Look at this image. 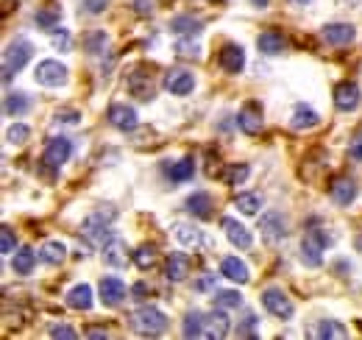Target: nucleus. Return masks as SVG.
Wrapping results in <instances>:
<instances>
[{
	"label": "nucleus",
	"mask_w": 362,
	"mask_h": 340,
	"mask_svg": "<svg viewBox=\"0 0 362 340\" xmlns=\"http://www.w3.org/2000/svg\"><path fill=\"white\" fill-rule=\"evenodd\" d=\"M176 53H179V56H184V59H195V56H198V45L179 42V45H176Z\"/></svg>",
	"instance_id": "obj_46"
},
{
	"label": "nucleus",
	"mask_w": 362,
	"mask_h": 340,
	"mask_svg": "<svg viewBox=\"0 0 362 340\" xmlns=\"http://www.w3.org/2000/svg\"><path fill=\"white\" fill-rule=\"evenodd\" d=\"M234 207L243 215H257L262 210V196H259V193H240V196L234 198Z\"/></svg>",
	"instance_id": "obj_32"
},
{
	"label": "nucleus",
	"mask_w": 362,
	"mask_h": 340,
	"mask_svg": "<svg viewBox=\"0 0 362 340\" xmlns=\"http://www.w3.org/2000/svg\"><path fill=\"white\" fill-rule=\"evenodd\" d=\"M257 45H259V50H262V53H268V56H276V53H281V50L287 47V40L281 37V31H276V28H268V31H262V34H259Z\"/></svg>",
	"instance_id": "obj_23"
},
{
	"label": "nucleus",
	"mask_w": 362,
	"mask_h": 340,
	"mask_svg": "<svg viewBox=\"0 0 362 340\" xmlns=\"http://www.w3.org/2000/svg\"><path fill=\"white\" fill-rule=\"evenodd\" d=\"M228 329H231V321L226 318V312H221V310L209 312L206 321H204V338L223 340L228 335Z\"/></svg>",
	"instance_id": "obj_18"
},
{
	"label": "nucleus",
	"mask_w": 362,
	"mask_h": 340,
	"mask_svg": "<svg viewBox=\"0 0 362 340\" xmlns=\"http://www.w3.org/2000/svg\"><path fill=\"white\" fill-rule=\"evenodd\" d=\"M53 45H56L62 53H67V50H70V34H67L64 28H53Z\"/></svg>",
	"instance_id": "obj_44"
},
{
	"label": "nucleus",
	"mask_w": 362,
	"mask_h": 340,
	"mask_svg": "<svg viewBox=\"0 0 362 340\" xmlns=\"http://www.w3.org/2000/svg\"><path fill=\"white\" fill-rule=\"evenodd\" d=\"M28 106H31V101H28L25 92H11V95H6V101H3V109H6V115H11V118L25 115Z\"/></svg>",
	"instance_id": "obj_30"
},
{
	"label": "nucleus",
	"mask_w": 362,
	"mask_h": 340,
	"mask_svg": "<svg viewBox=\"0 0 362 340\" xmlns=\"http://www.w3.org/2000/svg\"><path fill=\"white\" fill-rule=\"evenodd\" d=\"M70 157H73V142H70L67 137H53V140L45 145V157H42V162H45L47 168L59 170Z\"/></svg>",
	"instance_id": "obj_7"
},
{
	"label": "nucleus",
	"mask_w": 362,
	"mask_h": 340,
	"mask_svg": "<svg viewBox=\"0 0 362 340\" xmlns=\"http://www.w3.org/2000/svg\"><path fill=\"white\" fill-rule=\"evenodd\" d=\"M153 262H156V249H153V246H139L134 251V265L139 271L153 268Z\"/></svg>",
	"instance_id": "obj_36"
},
{
	"label": "nucleus",
	"mask_w": 362,
	"mask_h": 340,
	"mask_svg": "<svg viewBox=\"0 0 362 340\" xmlns=\"http://www.w3.org/2000/svg\"><path fill=\"white\" fill-rule=\"evenodd\" d=\"M317 123H320V118H317L315 109H310V106H304V103H298V106L293 109V128L310 131V128H315Z\"/></svg>",
	"instance_id": "obj_24"
},
{
	"label": "nucleus",
	"mask_w": 362,
	"mask_h": 340,
	"mask_svg": "<svg viewBox=\"0 0 362 340\" xmlns=\"http://www.w3.org/2000/svg\"><path fill=\"white\" fill-rule=\"evenodd\" d=\"M165 276L168 282H184L189 276V256L187 254H170L165 265Z\"/></svg>",
	"instance_id": "obj_21"
},
{
	"label": "nucleus",
	"mask_w": 362,
	"mask_h": 340,
	"mask_svg": "<svg viewBox=\"0 0 362 340\" xmlns=\"http://www.w3.org/2000/svg\"><path fill=\"white\" fill-rule=\"evenodd\" d=\"M215 304L223 307V310H234V307L243 304V296H240L237 290H218V293H215Z\"/></svg>",
	"instance_id": "obj_38"
},
{
	"label": "nucleus",
	"mask_w": 362,
	"mask_h": 340,
	"mask_svg": "<svg viewBox=\"0 0 362 340\" xmlns=\"http://www.w3.org/2000/svg\"><path fill=\"white\" fill-rule=\"evenodd\" d=\"M221 273L231 279V282H237V285H245L248 279H251V273H248V265L243 262V259H237V256H226L223 259V265H221Z\"/></svg>",
	"instance_id": "obj_22"
},
{
	"label": "nucleus",
	"mask_w": 362,
	"mask_h": 340,
	"mask_svg": "<svg viewBox=\"0 0 362 340\" xmlns=\"http://www.w3.org/2000/svg\"><path fill=\"white\" fill-rule=\"evenodd\" d=\"M106 42H109V37H106L103 31H92L90 37H87V50H90V53H100V50L106 47Z\"/></svg>",
	"instance_id": "obj_41"
},
{
	"label": "nucleus",
	"mask_w": 362,
	"mask_h": 340,
	"mask_svg": "<svg viewBox=\"0 0 362 340\" xmlns=\"http://www.w3.org/2000/svg\"><path fill=\"white\" fill-rule=\"evenodd\" d=\"M192 173H195V162H192V157H184V159L173 162V165L168 168V176H170L173 181H187V178H192Z\"/></svg>",
	"instance_id": "obj_34"
},
{
	"label": "nucleus",
	"mask_w": 362,
	"mask_h": 340,
	"mask_svg": "<svg viewBox=\"0 0 362 340\" xmlns=\"http://www.w3.org/2000/svg\"><path fill=\"white\" fill-rule=\"evenodd\" d=\"M176 240H179L181 246H187V249H198L204 243V234L192 223H176Z\"/></svg>",
	"instance_id": "obj_25"
},
{
	"label": "nucleus",
	"mask_w": 362,
	"mask_h": 340,
	"mask_svg": "<svg viewBox=\"0 0 362 340\" xmlns=\"http://www.w3.org/2000/svg\"><path fill=\"white\" fill-rule=\"evenodd\" d=\"M103 262L112 265V268H126V262H129V249H126V243H123L120 237H109V240L103 243Z\"/></svg>",
	"instance_id": "obj_15"
},
{
	"label": "nucleus",
	"mask_w": 362,
	"mask_h": 340,
	"mask_svg": "<svg viewBox=\"0 0 362 340\" xmlns=\"http://www.w3.org/2000/svg\"><path fill=\"white\" fill-rule=\"evenodd\" d=\"M259 232H262V240L273 246V243L287 237V223L279 212H265L259 217Z\"/></svg>",
	"instance_id": "obj_8"
},
{
	"label": "nucleus",
	"mask_w": 362,
	"mask_h": 340,
	"mask_svg": "<svg viewBox=\"0 0 362 340\" xmlns=\"http://www.w3.org/2000/svg\"><path fill=\"white\" fill-rule=\"evenodd\" d=\"M34 262H37V254H34V249H28V246H23L17 254L11 256V268H14L17 276H28V273L34 271Z\"/></svg>",
	"instance_id": "obj_26"
},
{
	"label": "nucleus",
	"mask_w": 362,
	"mask_h": 340,
	"mask_svg": "<svg viewBox=\"0 0 362 340\" xmlns=\"http://www.w3.org/2000/svg\"><path fill=\"white\" fill-rule=\"evenodd\" d=\"M98 293H100L106 307H117V304L126 298V285H123V279H117V276H106V279H100Z\"/></svg>",
	"instance_id": "obj_13"
},
{
	"label": "nucleus",
	"mask_w": 362,
	"mask_h": 340,
	"mask_svg": "<svg viewBox=\"0 0 362 340\" xmlns=\"http://www.w3.org/2000/svg\"><path fill=\"white\" fill-rule=\"evenodd\" d=\"M354 37H357V31L349 23H329V26H323V40L329 45H349L354 42Z\"/></svg>",
	"instance_id": "obj_20"
},
{
	"label": "nucleus",
	"mask_w": 362,
	"mask_h": 340,
	"mask_svg": "<svg viewBox=\"0 0 362 340\" xmlns=\"http://www.w3.org/2000/svg\"><path fill=\"white\" fill-rule=\"evenodd\" d=\"M50 338H64V340H76L78 338V332L73 329V327H67V324H56L53 329H50Z\"/></svg>",
	"instance_id": "obj_43"
},
{
	"label": "nucleus",
	"mask_w": 362,
	"mask_h": 340,
	"mask_svg": "<svg viewBox=\"0 0 362 340\" xmlns=\"http://www.w3.org/2000/svg\"><path fill=\"white\" fill-rule=\"evenodd\" d=\"M251 176V168L248 165H228L226 173H223V178H226V184L231 187H237V184H243L245 178Z\"/></svg>",
	"instance_id": "obj_37"
},
{
	"label": "nucleus",
	"mask_w": 362,
	"mask_h": 340,
	"mask_svg": "<svg viewBox=\"0 0 362 340\" xmlns=\"http://www.w3.org/2000/svg\"><path fill=\"white\" fill-rule=\"evenodd\" d=\"M31 53H34V45L28 40H14V42L6 47V56H3V81L8 84L14 73H20L28 62H31Z\"/></svg>",
	"instance_id": "obj_2"
},
{
	"label": "nucleus",
	"mask_w": 362,
	"mask_h": 340,
	"mask_svg": "<svg viewBox=\"0 0 362 340\" xmlns=\"http://www.w3.org/2000/svg\"><path fill=\"white\" fill-rule=\"evenodd\" d=\"M334 106L340 112H354L360 106V86L354 81H340L334 86Z\"/></svg>",
	"instance_id": "obj_10"
},
{
	"label": "nucleus",
	"mask_w": 362,
	"mask_h": 340,
	"mask_svg": "<svg viewBox=\"0 0 362 340\" xmlns=\"http://www.w3.org/2000/svg\"><path fill=\"white\" fill-rule=\"evenodd\" d=\"M64 254H67V249L59 240H47V243H42V249H40V259L47 262V265H62Z\"/></svg>",
	"instance_id": "obj_31"
},
{
	"label": "nucleus",
	"mask_w": 362,
	"mask_h": 340,
	"mask_svg": "<svg viewBox=\"0 0 362 340\" xmlns=\"http://www.w3.org/2000/svg\"><path fill=\"white\" fill-rule=\"evenodd\" d=\"M134 8L139 17H148L153 11V0H134Z\"/></svg>",
	"instance_id": "obj_48"
},
{
	"label": "nucleus",
	"mask_w": 362,
	"mask_h": 340,
	"mask_svg": "<svg viewBox=\"0 0 362 340\" xmlns=\"http://www.w3.org/2000/svg\"><path fill=\"white\" fill-rule=\"evenodd\" d=\"M349 154H351V159L362 162V134H357V137L351 140V145H349Z\"/></svg>",
	"instance_id": "obj_47"
},
{
	"label": "nucleus",
	"mask_w": 362,
	"mask_h": 340,
	"mask_svg": "<svg viewBox=\"0 0 362 340\" xmlns=\"http://www.w3.org/2000/svg\"><path fill=\"white\" fill-rule=\"evenodd\" d=\"M218 59H221V67L231 73V76H237V73H243V67H245V53H243V47L234 42H228L221 47V53H218Z\"/></svg>",
	"instance_id": "obj_12"
},
{
	"label": "nucleus",
	"mask_w": 362,
	"mask_h": 340,
	"mask_svg": "<svg viewBox=\"0 0 362 340\" xmlns=\"http://www.w3.org/2000/svg\"><path fill=\"white\" fill-rule=\"evenodd\" d=\"M251 3H254V6H257V8H265V6H268V3H271V0H251Z\"/></svg>",
	"instance_id": "obj_51"
},
{
	"label": "nucleus",
	"mask_w": 362,
	"mask_h": 340,
	"mask_svg": "<svg viewBox=\"0 0 362 340\" xmlns=\"http://www.w3.org/2000/svg\"><path fill=\"white\" fill-rule=\"evenodd\" d=\"M87 335H90V338L103 340V338H106V329H98V327H90V329H87Z\"/></svg>",
	"instance_id": "obj_50"
},
{
	"label": "nucleus",
	"mask_w": 362,
	"mask_h": 340,
	"mask_svg": "<svg viewBox=\"0 0 362 340\" xmlns=\"http://www.w3.org/2000/svg\"><path fill=\"white\" fill-rule=\"evenodd\" d=\"M329 196H332L334 204L349 207V204L357 198V184H354V178H349V176H337V178H332V184H329Z\"/></svg>",
	"instance_id": "obj_9"
},
{
	"label": "nucleus",
	"mask_w": 362,
	"mask_h": 340,
	"mask_svg": "<svg viewBox=\"0 0 362 340\" xmlns=\"http://www.w3.org/2000/svg\"><path fill=\"white\" fill-rule=\"evenodd\" d=\"M109 123L120 131H134L136 128V112L126 103H112L109 106Z\"/></svg>",
	"instance_id": "obj_16"
},
{
	"label": "nucleus",
	"mask_w": 362,
	"mask_h": 340,
	"mask_svg": "<svg viewBox=\"0 0 362 340\" xmlns=\"http://www.w3.org/2000/svg\"><path fill=\"white\" fill-rule=\"evenodd\" d=\"M329 243H332V240H329L320 229H313V232L304 237V243H301V262H304L307 268H317V265L323 262V251H326Z\"/></svg>",
	"instance_id": "obj_3"
},
{
	"label": "nucleus",
	"mask_w": 362,
	"mask_h": 340,
	"mask_svg": "<svg viewBox=\"0 0 362 340\" xmlns=\"http://www.w3.org/2000/svg\"><path fill=\"white\" fill-rule=\"evenodd\" d=\"M56 120H59V123H67V126H73V123H78V120H81V115H78L76 109H62V112L56 115Z\"/></svg>",
	"instance_id": "obj_45"
},
{
	"label": "nucleus",
	"mask_w": 362,
	"mask_h": 340,
	"mask_svg": "<svg viewBox=\"0 0 362 340\" xmlns=\"http://www.w3.org/2000/svg\"><path fill=\"white\" fill-rule=\"evenodd\" d=\"M129 92L139 101H151L153 98V81L151 76H145V67H136L129 76Z\"/></svg>",
	"instance_id": "obj_19"
},
{
	"label": "nucleus",
	"mask_w": 362,
	"mask_h": 340,
	"mask_svg": "<svg viewBox=\"0 0 362 340\" xmlns=\"http://www.w3.org/2000/svg\"><path fill=\"white\" fill-rule=\"evenodd\" d=\"M221 226H223V232H226V237L231 246H237V249H251L254 237H251V232H248L243 223H237L234 217H223Z\"/></svg>",
	"instance_id": "obj_14"
},
{
	"label": "nucleus",
	"mask_w": 362,
	"mask_h": 340,
	"mask_svg": "<svg viewBox=\"0 0 362 340\" xmlns=\"http://www.w3.org/2000/svg\"><path fill=\"white\" fill-rule=\"evenodd\" d=\"M209 3H223V0H209Z\"/></svg>",
	"instance_id": "obj_52"
},
{
	"label": "nucleus",
	"mask_w": 362,
	"mask_h": 340,
	"mask_svg": "<svg viewBox=\"0 0 362 340\" xmlns=\"http://www.w3.org/2000/svg\"><path fill=\"white\" fill-rule=\"evenodd\" d=\"M56 23H59V8H56V6H45L42 11H37V26H42V28H56Z\"/></svg>",
	"instance_id": "obj_39"
},
{
	"label": "nucleus",
	"mask_w": 362,
	"mask_h": 340,
	"mask_svg": "<svg viewBox=\"0 0 362 340\" xmlns=\"http://www.w3.org/2000/svg\"><path fill=\"white\" fill-rule=\"evenodd\" d=\"M170 31H176L181 37H198V34L204 31V23L195 20V17H189V14H181V17H176V20L170 23Z\"/></svg>",
	"instance_id": "obj_27"
},
{
	"label": "nucleus",
	"mask_w": 362,
	"mask_h": 340,
	"mask_svg": "<svg viewBox=\"0 0 362 340\" xmlns=\"http://www.w3.org/2000/svg\"><path fill=\"white\" fill-rule=\"evenodd\" d=\"M14 246H17L14 232H11L8 226H3V232H0V251H3V254H14Z\"/></svg>",
	"instance_id": "obj_42"
},
{
	"label": "nucleus",
	"mask_w": 362,
	"mask_h": 340,
	"mask_svg": "<svg viewBox=\"0 0 362 340\" xmlns=\"http://www.w3.org/2000/svg\"><path fill=\"white\" fill-rule=\"evenodd\" d=\"M165 89L168 92H173V95H189L192 89H195V76L189 73V70H181V67H176V70H170L168 76H165Z\"/></svg>",
	"instance_id": "obj_11"
},
{
	"label": "nucleus",
	"mask_w": 362,
	"mask_h": 340,
	"mask_svg": "<svg viewBox=\"0 0 362 340\" xmlns=\"http://www.w3.org/2000/svg\"><path fill=\"white\" fill-rule=\"evenodd\" d=\"M67 307L73 310H90L92 307V288L90 285H76L70 293H67Z\"/></svg>",
	"instance_id": "obj_29"
},
{
	"label": "nucleus",
	"mask_w": 362,
	"mask_h": 340,
	"mask_svg": "<svg viewBox=\"0 0 362 340\" xmlns=\"http://www.w3.org/2000/svg\"><path fill=\"white\" fill-rule=\"evenodd\" d=\"M187 212H192L195 217H209L212 215V196L209 193H192L187 198Z\"/></svg>",
	"instance_id": "obj_28"
},
{
	"label": "nucleus",
	"mask_w": 362,
	"mask_h": 340,
	"mask_svg": "<svg viewBox=\"0 0 362 340\" xmlns=\"http://www.w3.org/2000/svg\"><path fill=\"white\" fill-rule=\"evenodd\" d=\"M6 137H8V142H11V145H23V142L31 137V128L23 126V123H14V126L8 128V134H6Z\"/></svg>",
	"instance_id": "obj_40"
},
{
	"label": "nucleus",
	"mask_w": 362,
	"mask_h": 340,
	"mask_svg": "<svg viewBox=\"0 0 362 340\" xmlns=\"http://www.w3.org/2000/svg\"><path fill=\"white\" fill-rule=\"evenodd\" d=\"M313 335H315V338H323V340H334V338H346L349 329H346L343 324H337V321H320Z\"/></svg>",
	"instance_id": "obj_33"
},
{
	"label": "nucleus",
	"mask_w": 362,
	"mask_h": 340,
	"mask_svg": "<svg viewBox=\"0 0 362 340\" xmlns=\"http://www.w3.org/2000/svg\"><path fill=\"white\" fill-rule=\"evenodd\" d=\"M112 220H115V210L106 207V212L100 210V212L90 215V217L84 220L81 234L90 237V240H95V243H103V237H112V232H109V223H112Z\"/></svg>",
	"instance_id": "obj_5"
},
{
	"label": "nucleus",
	"mask_w": 362,
	"mask_h": 340,
	"mask_svg": "<svg viewBox=\"0 0 362 340\" xmlns=\"http://www.w3.org/2000/svg\"><path fill=\"white\" fill-rule=\"evenodd\" d=\"M103 6H106V0H87V11H90V14H100Z\"/></svg>",
	"instance_id": "obj_49"
},
{
	"label": "nucleus",
	"mask_w": 362,
	"mask_h": 340,
	"mask_svg": "<svg viewBox=\"0 0 362 340\" xmlns=\"http://www.w3.org/2000/svg\"><path fill=\"white\" fill-rule=\"evenodd\" d=\"M34 79H37V84L47 86V89L64 86L67 84V67H64L62 62H56V59H45V62H40V64H37Z\"/></svg>",
	"instance_id": "obj_4"
},
{
	"label": "nucleus",
	"mask_w": 362,
	"mask_h": 340,
	"mask_svg": "<svg viewBox=\"0 0 362 340\" xmlns=\"http://www.w3.org/2000/svg\"><path fill=\"white\" fill-rule=\"evenodd\" d=\"M181 335H184V338H204V315H201V312H189V315L184 318Z\"/></svg>",
	"instance_id": "obj_35"
},
{
	"label": "nucleus",
	"mask_w": 362,
	"mask_h": 340,
	"mask_svg": "<svg viewBox=\"0 0 362 340\" xmlns=\"http://www.w3.org/2000/svg\"><path fill=\"white\" fill-rule=\"evenodd\" d=\"M132 329H134L136 335L156 338V335H162L168 329V315L159 307L145 304V307H139V310L132 312Z\"/></svg>",
	"instance_id": "obj_1"
},
{
	"label": "nucleus",
	"mask_w": 362,
	"mask_h": 340,
	"mask_svg": "<svg viewBox=\"0 0 362 340\" xmlns=\"http://www.w3.org/2000/svg\"><path fill=\"white\" fill-rule=\"evenodd\" d=\"M262 304H265V310L276 315V318H281V321H290L293 315H296V307H293V301L284 296L279 288H268L265 293H262Z\"/></svg>",
	"instance_id": "obj_6"
},
{
	"label": "nucleus",
	"mask_w": 362,
	"mask_h": 340,
	"mask_svg": "<svg viewBox=\"0 0 362 340\" xmlns=\"http://www.w3.org/2000/svg\"><path fill=\"white\" fill-rule=\"evenodd\" d=\"M237 126L243 128L245 134H259L262 131V109L257 103H245L237 115Z\"/></svg>",
	"instance_id": "obj_17"
}]
</instances>
